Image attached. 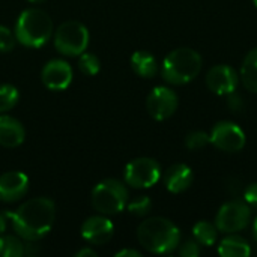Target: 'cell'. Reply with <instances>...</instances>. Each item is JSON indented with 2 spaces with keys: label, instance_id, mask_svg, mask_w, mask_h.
<instances>
[{
  "label": "cell",
  "instance_id": "cell-17",
  "mask_svg": "<svg viewBox=\"0 0 257 257\" xmlns=\"http://www.w3.org/2000/svg\"><path fill=\"white\" fill-rule=\"evenodd\" d=\"M131 66L134 72L143 78H152L158 72L157 59L149 51H136L131 56Z\"/></svg>",
  "mask_w": 257,
  "mask_h": 257
},
{
  "label": "cell",
  "instance_id": "cell-24",
  "mask_svg": "<svg viewBox=\"0 0 257 257\" xmlns=\"http://www.w3.org/2000/svg\"><path fill=\"white\" fill-rule=\"evenodd\" d=\"M78 68L81 72L87 74V75H95L99 72V68H101V63H99V59L92 54V53H81L80 54V59H78Z\"/></svg>",
  "mask_w": 257,
  "mask_h": 257
},
{
  "label": "cell",
  "instance_id": "cell-25",
  "mask_svg": "<svg viewBox=\"0 0 257 257\" xmlns=\"http://www.w3.org/2000/svg\"><path fill=\"white\" fill-rule=\"evenodd\" d=\"M208 143H211V139L209 134H206L205 131H193L185 139V145L190 151H200Z\"/></svg>",
  "mask_w": 257,
  "mask_h": 257
},
{
  "label": "cell",
  "instance_id": "cell-26",
  "mask_svg": "<svg viewBox=\"0 0 257 257\" xmlns=\"http://www.w3.org/2000/svg\"><path fill=\"white\" fill-rule=\"evenodd\" d=\"M15 45V38L12 35V32L5 27V26H0V53H6V51H11Z\"/></svg>",
  "mask_w": 257,
  "mask_h": 257
},
{
  "label": "cell",
  "instance_id": "cell-33",
  "mask_svg": "<svg viewBox=\"0 0 257 257\" xmlns=\"http://www.w3.org/2000/svg\"><path fill=\"white\" fill-rule=\"evenodd\" d=\"M253 232H254V238H256L257 241V217L256 220H254V224H253Z\"/></svg>",
  "mask_w": 257,
  "mask_h": 257
},
{
  "label": "cell",
  "instance_id": "cell-20",
  "mask_svg": "<svg viewBox=\"0 0 257 257\" xmlns=\"http://www.w3.org/2000/svg\"><path fill=\"white\" fill-rule=\"evenodd\" d=\"M193 236L199 244L205 247H211L217 242L218 229L209 221H199L193 227Z\"/></svg>",
  "mask_w": 257,
  "mask_h": 257
},
{
  "label": "cell",
  "instance_id": "cell-27",
  "mask_svg": "<svg viewBox=\"0 0 257 257\" xmlns=\"http://www.w3.org/2000/svg\"><path fill=\"white\" fill-rule=\"evenodd\" d=\"M179 254L184 257H196L200 254V247H199V242L194 239H188L185 241L181 248H179Z\"/></svg>",
  "mask_w": 257,
  "mask_h": 257
},
{
  "label": "cell",
  "instance_id": "cell-23",
  "mask_svg": "<svg viewBox=\"0 0 257 257\" xmlns=\"http://www.w3.org/2000/svg\"><path fill=\"white\" fill-rule=\"evenodd\" d=\"M126 209L130 214H133L136 217H145L152 209V200L148 196H139L134 200L126 203Z\"/></svg>",
  "mask_w": 257,
  "mask_h": 257
},
{
  "label": "cell",
  "instance_id": "cell-10",
  "mask_svg": "<svg viewBox=\"0 0 257 257\" xmlns=\"http://www.w3.org/2000/svg\"><path fill=\"white\" fill-rule=\"evenodd\" d=\"M146 108L155 120H166L178 108V95L169 87L158 86L148 95Z\"/></svg>",
  "mask_w": 257,
  "mask_h": 257
},
{
  "label": "cell",
  "instance_id": "cell-8",
  "mask_svg": "<svg viewBox=\"0 0 257 257\" xmlns=\"http://www.w3.org/2000/svg\"><path fill=\"white\" fill-rule=\"evenodd\" d=\"M251 209L245 202L232 200L224 203L215 217V226L224 233H235L247 227Z\"/></svg>",
  "mask_w": 257,
  "mask_h": 257
},
{
  "label": "cell",
  "instance_id": "cell-4",
  "mask_svg": "<svg viewBox=\"0 0 257 257\" xmlns=\"http://www.w3.org/2000/svg\"><path fill=\"white\" fill-rule=\"evenodd\" d=\"M202 69L200 54L188 47H181L170 51L161 68L163 78L170 84H187L193 81Z\"/></svg>",
  "mask_w": 257,
  "mask_h": 257
},
{
  "label": "cell",
  "instance_id": "cell-14",
  "mask_svg": "<svg viewBox=\"0 0 257 257\" xmlns=\"http://www.w3.org/2000/svg\"><path fill=\"white\" fill-rule=\"evenodd\" d=\"M29 178L23 172H6L0 175V200L12 203L26 196Z\"/></svg>",
  "mask_w": 257,
  "mask_h": 257
},
{
  "label": "cell",
  "instance_id": "cell-5",
  "mask_svg": "<svg viewBox=\"0 0 257 257\" xmlns=\"http://www.w3.org/2000/svg\"><path fill=\"white\" fill-rule=\"evenodd\" d=\"M128 203V190L117 179H104L92 191L93 208L104 215L122 212Z\"/></svg>",
  "mask_w": 257,
  "mask_h": 257
},
{
  "label": "cell",
  "instance_id": "cell-30",
  "mask_svg": "<svg viewBox=\"0 0 257 257\" xmlns=\"http://www.w3.org/2000/svg\"><path fill=\"white\" fill-rule=\"evenodd\" d=\"M142 254L137 250H131V248H125L116 253V257H140Z\"/></svg>",
  "mask_w": 257,
  "mask_h": 257
},
{
  "label": "cell",
  "instance_id": "cell-11",
  "mask_svg": "<svg viewBox=\"0 0 257 257\" xmlns=\"http://www.w3.org/2000/svg\"><path fill=\"white\" fill-rule=\"evenodd\" d=\"M42 83L50 90H65L72 81V68L68 62L54 59L45 63L42 74Z\"/></svg>",
  "mask_w": 257,
  "mask_h": 257
},
{
  "label": "cell",
  "instance_id": "cell-1",
  "mask_svg": "<svg viewBox=\"0 0 257 257\" xmlns=\"http://www.w3.org/2000/svg\"><path fill=\"white\" fill-rule=\"evenodd\" d=\"M12 220L15 233L26 241H39L53 227L56 208L50 199L38 197L23 203L15 212L6 214Z\"/></svg>",
  "mask_w": 257,
  "mask_h": 257
},
{
  "label": "cell",
  "instance_id": "cell-2",
  "mask_svg": "<svg viewBox=\"0 0 257 257\" xmlns=\"http://www.w3.org/2000/svg\"><path fill=\"white\" fill-rule=\"evenodd\" d=\"M137 239L145 250L155 254H166L179 245L181 232L170 220L152 217L139 226Z\"/></svg>",
  "mask_w": 257,
  "mask_h": 257
},
{
  "label": "cell",
  "instance_id": "cell-15",
  "mask_svg": "<svg viewBox=\"0 0 257 257\" xmlns=\"http://www.w3.org/2000/svg\"><path fill=\"white\" fill-rule=\"evenodd\" d=\"M193 184V170L185 164H173L164 173V185L173 193L179 194L190 188Z\"/></svg>",
  "mask_w": 257,
  "mask_h": 257
},
{
  "label": "cell",
  "instance_id": "cell-6",
  "mask_svg": "<svg viewBox=\"0 0 257 257\" xmlns=\"http://www.w3.org/2000/svg\"><path fill=\"white\" fill-rule=\"evenodd\" d=\"M89 44V30L80 21H65L54 35V45L65 56H80Z\"/></svg>",
  "mask_w": 257,
  "mask_h": 257
},
{
  "label": "cell",
  "instance_id": "cell-22",
  "mask_svg": "<svg viewBox=\"0 0 257 257\" xmlns=\"http://www.w3.org/2000/svg\"><path fill=\"white\" fill-rule=\"evenodd\" d=\"M20 99V93L17 87L12 84H2L0 86V113H5L17 105Z\"/></svg>",
  "mask_w": 257,
  "mask_h": 257
},
{
  "label": "cell",
  "instance_id": "cell-3",
  "mask_svg": "<svg viewBox=\"0 0 257 257\" xmlns=\"http://www.w3.org/2000/svg\"><path fill=\"white\" fill-rule=\"evenodd\" d=\"M53 33V21L50 15L36 8L26 9L20 14L15 26V38L29 48L42 47Z\"/></svg>",
  "mask_w": 257,
  "mask_h": 257
},
{
  "label": "cell",
  "instance_id": "cell-35",
  "mask_svg": "<svg viewBox=\"0 0 257 257\" xmlns=\"http://www.w3.org/2000/svg\"><path fill=\"white\" fill-rule=\"evenodd\" d=\"M254 2V5H256V8H257V0H253Z\"/></svg>",
  "mask_w": 257,
  "mask_h": 257
},
{
  "label": "cell",
  "instance_id": "cell-34",
  "mask_svg": "<svg viewBox=\"0 0 257 257\" xmlns=\"http://www.w3.org/2000/svg\"><path fill=\"white\" fill-rule=\"evenodd\" d=\"M30 2H33V3H42V2H45V0H30Z\"/></svg>",
  "mask_w": 257,
  "mask_h": 257
},
{
  "label": "cell",
  "instance_id": "cell-31",
  "mask_svg": "<svg viewBox=\"0 0 257 257\" xmlns=\"http://www.w3.org/2000/svg\"><path fill=\"white\" fill-rule=\"evenodd\" d=\"M77 257H96V251L92 248H81L80 251H77Z\"/></svg>",
  "mask_w": 257,
  "mask_h": 257
},
{
  "label": "cell",
  "instance_id": "cell-13",
  "mask_svg": "<svg viewBox=\"0 0 257 257\" xmlns=\"http://www.w3.org/2000/svg\"><path fill=\"white\" fill-rule=\"evenodd\" d=\"M114 233V226L107 217H90L81 226V236L92 245L107 244Z\"/></svg>",
  "mask_w": 257,
  "mask_h": 257
},
{
  "label": "cell",
  "instance_id": "cell-7",
  "mask_svg": "<svg viewBox=\"0 0 257 257\" xmlns=\"http://www.w3.org/2000/svg\"><path fill=\"white\" fill-rule=\"evenodd\" d=\"M161 176L160 166L152 158H136L130 161L125 167V182L133 188H151L154 187Z\"/></svg>",
  "mask_w": 257,
  "mask_h": 257
},
{
  "label": "cell",
  "instance_id": "cell-19",
  "mask_svg": "<svg viewBox=\"0 0 257 257\" xmlns=\"http://www.w3.org/2000/svg\"><path fill=\"white\" fill-rule=\"evenodd\" d=\"M241 78L250 92L257 93V48L251 50L244 59L241 66Z\"/></svg>",
  "mask_w": 257,
  "mask_h": 257
},
{
  "label": "cell",
  "instance_id": "cell-29",
  "mask_svg": "<svg viewBox=\"0 0 257 257\" xmlns=\"http://www.w3.org/2000/svg\"><path fill=\"white\" fill-rule=\"evenodd\" d=\"M229 107H230L233 111H239V110L242 108V98H241L236 92L229 93Z\"/></svg>",
  "mask_w": 257,
  "mask_h": 257
},
{
  "label": "cell",
  "instance_id": "cell-28",
  "mask_svg": "<svg viewBox=\"0 0 257 257\" xmlns=\"http://www.w3.org/2000/svg\"><path fill=\"white\" fill-rule=\"evenodd\" d=\"M244 199H245V203H247L250 208L257 209V182L256 184H251V185L245 190Z\"/></svg>",
  "mask_w": 257,
  "mask_h": 257
},
{
  "label": "cell",
  "instance_id": "cell-18",
  "mask_svg": "<svg viewBox=\"0 0 257 257\" xmlns=\"http://www.w3.org/2000/svg\"><path fill=\"white\" fill-rule=\"evenodd\" d=\"M218 253L223 257H248L251 250L244 238L238 235H230L226 236L223 241H220Z\"/></svg>",
  "mask_w": 257,
  "mask_h": 257
},
{
  "label": "cell",
  "instance_id": "cell-32",
  "mask_svg": "<svg viewBox=\"0 0 257 257\" xmlns=\"http://www.w3.org/2000/svg\"><path fill=\"white\" fill-rule=\"evenodd\" d=\"M5 230H6V217L0 214V236L5 233Z\"/></svg>",
  "mask_w": 257,
  "mask_h": 257
},
{
  "label": "cell",
  "instance_id": "cell-9",
  "mask_svg": "<svg viewBox=\"0 0 257 257\" xmlns=\"http://www.w3.org/2000/svg\"><path fill=\"white\" fill-rule=\"evenodd\" d=\"M211 143L224 152H239L245 146V134L235 122L223 120L214 125L209 134Z\"/></svg>",
  "mask_w": 257,
  "mask_h": 257
},
{
  "label": "cell",
  "instance_id": "cell-16",
  "mask_svg": "<svg viewBox=\"0 0 257 257\" xmlns=\"http://www.w3.org/2000/svg\"><path fill=\"white\" fill-rule=\"evenodd\" d=\"M26 139L24 126L11 116H0V145L3 148H17Z\"/></svg>",
  "mask_w": 257,
  "mask_h": 257
},
{
  "label": "cell",
  "instance_id": "cell-21",
  "mask_svg": "<svg viewBox=\"0 0 257 257\" xmlns=\"http://www.w3.org/2000/svg\"><path fill=\"white\" fill-rule=\"evenodd\" d=\"M24 256L23 242L12 235L0 236V257H21Z\"/></svg>",
  "mask_w": 257,
  "mask_h": 257
},
{
  "label": "cell",
  "instance_id": "cell-12",
  "mask_svg": "<svg viewBox=\"0 0 257 257\" xmlns=\"http://www.w3.org/2000/svg\"><path fill=\"white\" fill-rule=\"evenodd\" d=\"M206 86L217 95H229L238 87V74L229 65H215L206 74Z\"/></svg>",
  "mask_w": 257,
  "mask_h": 257
}]
</instances>
